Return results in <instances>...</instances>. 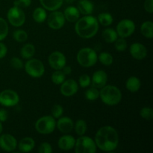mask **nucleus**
Instances as JSON below:
<instances>
[{
  "label": "nucleus",
  "instance_id": "1",
  "mask_svg": "<svg viewBox=\"0 0 153 153\" xmlns=\"http://www.w3.org/2000/svg\"><path fill=\"white\" fill-rule=\"evenodd\" d=\"M97 147L104 152H112L117 148L119 135L114 128L111 126H103L97 131L95 135Z\"/></svg>",
  "mask_w": 153,
  "mask_h": 153
},
{
  "label": "nucleus",
  "instance_id": "2",
  "mask_svg": "<svg viewBox=\"0 0 153 153\" xmlns=\"http://www.w3.org/2000/svg\"><path fill=\"white\" fill-rule=\"evenodd\" d=\"M99 30V22L96 17L86 15L76 21L75 31L82 38L89 39L97 34Z\"/></svg>",
  "mask_w": 153,
  "mask_h": 153
},
{
  "label": "nucleus",
  "instance_id": "3",
  "mask_svg": "<svg viewBox=\"0 0 153 153\" xmlns=\"http://www.w3.org/2000/svg\"><path fill=\"white\" fill-rule=\"evenodd\" d=\"M100 97L105 104L110 106L116 105L122 100L120 90L114 85H105L100 91Z\"/></svg>",
  "mask_w": 153,
  "mask_h": 153
},
{
  "label": "nucleus",
  "instance_id": "4",
  "mask_svg": "<svg viewBox=\"0 0 153 153\" xmlns=\"http://www.w3.org/2000/svg\"><path fill=\"white\" fill-rule=\"evenodd\" d=\"M77 61L84 67H91L95 65L98 61L97 52L91 48H83L77 54Z\"/></svg>",
  "mask_w": 153,
  "mask_h": 153
},
{
  "label": "nucleus",
  "instance_id": "5",
  "mask_svg": "<svg viewBox=\"0 0 153 153\" xmlns=\"http://www.w3.org/2000/svg\"><path fill=\"white\" fill-rule=\"evenodd\" d=\"M56 128V121L52 116H44L37 120L35 128L37 131L42 134H51Z\"/></svg>",
  "mask_w": 153,
  "mask_h": 153
},
{
  "label": "nucleus",
  "instance_id": "6",
  "mask_svg": "<svg viewBox=\"0 0 153 153\" xmlns=\"http://www.w3.org/2000/svg\"><path fill=\"white\" fill-rule=\"evenodd\" d=\"M74 147L76 153H95L97 148L92 138L83 135L76 140Z\"/></svg>",
  "mask_w": 153,
  "mask_h": 153
},
{
  "label": "nucleus",
  "instance_id": "7",
  "mask_svg": "<svg viewBox=\"0 0 153 153\" xmlns=\"http://www.w3.org/2000/svg\"><path fill=\"white\" fill-rule=\"evenodd\" d=\"M25 70L27 74L32 78H40L45 73L43 62L36 58H30L25 64Z\"/></svg>",
  "mask_w": 153,
  "mask_h": 153
},
{
  "label": "nucleus",
  "instance_id": "8",
  "mask_svg": "<svg viewBox=\"0 0 153 153\" xmlns=\"http://www.w3.org/2000/svg\"><path fill=\"white\" fill-rule=\"evenodd\" d=\"M7 17L8 22L13 26L20 27L25 23V15L22 8L13 6L10 7L7 13Z\"/></svg>",
  "mask_w": 153,
  "mask_h": 153
},
{
  "label": "nucleus",
  "instance_id": "9",
  "mask_svg": "<svg viewBox=\"0 0 153 153\" xmlns=\"http://www.w3.org/2000/svg\"><path fill=\"white\" fill-rule=\"evenodd\" d=\"M135 31V24L131 19H122L117 25V33L120 37L126 38L132 35Z\"/></svg>",
  "mask_w": 153,
  "mask_h": 153
},
{
  "label": "nucleus",
  "instance_id": "10",
  "mask_svg": "<svg viewBox=\"0 0 153 153\" xmlns=\"http://www.w3.org/2000/svg\"><path fill=\"white\" fill-rule=\"evenodd\" d=\"M19 102L17 93L12 90H4L0 93V104L5 107H13Z\"/></svg>",
  "mask_w": 153,
  "mask_h": 153
},
{
  "label": "nucleus",
  "instance_id": "11",
  "mask_svg": "<svg viewBox=\"0 0 153 153\" xmlns=\"http://www.w3.org/2000/svg\"><path fill=\"white\" fill-rule=\"evenodd\" d=\"M47 23L49 28L54 30L61 29L65 24V17L62 12L54 10L48 16Z\"/></svg>",
  "mask_w": 153,
  "mask_h": 153
},
{
  "label": "nucleus",
  "instance_id": "12",
  "mask_svg": "<svg viewBox=\"0 0 153 153\" xmlns=\"http://www.w3.org/2000/svg\"><path fill=\"white\" fill-rule=\"evenodd\" d=\"M48 61L52 68L55 70H61L66 65V57L62 52L55 51L50 54Z\"/></svg>",
  "mask_w": 153,
  "mask_h": 153
},
{
  "label": "nucleus",
  "instance_id": "13",
  "mask_svg": "<svg viewBox=\"0 0 153 153\" xmlns=\"http://www.w3.org/2000/svg\"><path fill=\"white\" fill-rule=\"evenodd\" d=\"M17 146L16 139L10 134L0 135V148L6 152H12Z\"/></svg>",
  "mask_w": 153,
  "mask_h": 153
},
{
  "label": "nucleus",
  "instance_id": "14",
  "mask_svg": "<svg viewBox=\"0 0 153 153\" xmlns=\"http://www.w3.org/2000/svg\"><path fill=\"white\" fill-rule=\"evenodd\" d=\"M79 90L78 83L73 79L64 81L61 86V93L64 97H72L77 93Z\"/></svg>",
  "mask_w": 153,
  "mask_h": 153
},
{
  "label": "nucleus",
  "instance_id": "15",
  "mask_svg": "<svg viewBox=\"0 0 153 153\" xmlns=\"http://www.w3.org/2000/svg\"><path fill=\"white\" fill-rule=\"evenodd\" d=\"M108 82L107 73L104 70H97L94 73L92 79H91V83L93 87L101 89L102 88L106 85Z\"/></svg>",
  "mask_w": 153,
  "mask_h": 153
},
{
  "label": "nucleus",
  "instance_id": "16",
  "mask_svg": "<svg viewBox=\"0 0 153 153\" xmlns=\"http://www.w3.org/2000/svg\"><path fill=\"white\" fill-rule=\"evenodd\" d=\"M130 53L134 59L143 60L147 55V49L142 43H134L130 46Z\"/></svg>",
  "mask_w": 153,
  "mask_h": 153
},
{
  "label": "nucleus",
  "instance_id": "17",
  "mask_svg": "<svg viewBox=\"0 0 153 153\" xmlns=\"http://www.w3.org/2000/svg\"><path fill=\"white\" fill-rule=\"evenodd\" d=\"M56 126L61 132L64 134H68L74 128L73 121L68 117H62L58 118V123H56Z\"/></svg>",
  "mask_w": 153,
  "mask_h": 153
},
{
  "label": "nucleus",
  "instance_id": "18",
  "mask_svg": "<svg viewBox=\"0 0 153 153\" xmlns=\"http://www.w3.org/2000/svg\"><path fill=\"white\" fill-rule=\"evenodd\" d=\"M75 143H76V139L74 138V137L72 135H68V134L60 137L58 142V147L61 150L64 151L70 150L73 149L75 146Z\"/></svg>",
  "mask_w": 153,
  "mask_h": 153
},
{
  "label": "nucleus",
  "instance_id": "19",
  "mask_svg": "<svg viewBox=\"0 0 153 153\" xmlns=\"http://www.w3.org/2000/svg\"><path fill=\"white\" fill-rule=\"evenodd\" d=\"M64 15L66 20L70 22H76L80 17V12L77 7L74 6H69L64 10Z\"/></svg>",
  "mask_w": 153,
  "mask_h": 153
},
{
  "label": "nucleus",
  "instance_id": "20",
  "mask_svg": "<svg viewBox=\"0 0 153 153\" xmlns=\"http://www.w3.org/2000/svg\"><path fill=\"white\" fill-rule=\"evenodd\" d=\"M77 8L82 14L91 15L94 11V6L90 0H79L78 1Z\"/></svg>",
  "mask_w": 153,
  "mask_h": 153
},
{
  "label": "nucleus",
  "instance_id": "21",
  "mask_svg": "<svg viewBox=\"0 0 153 153\" xmlns=\"http://www.w3.org/2000/svg\"><path fill=\"white\" fill-rule=\"evenodd\" d=\"M43 7L49 11L57 10L62 6L64 0H40Z\"/></svg>",
  "mask_w": 153,
  "mask_h": 153
},
{
  "label": "nucleus",
  "instance_id": "22",
  "mask_svg": "<svg viewBox=\"0 0 153 153\" xmlns=\"http://www.w3.org/2000/svg\"><path fill=\"white\" fill-rule=\"evenodd\" d=\"M35 146V142L34 139L31 137H24L19 141L18 147H19V151L22 152H31L34 149Z\"/></svg>",
  "mask_w": 153,
  "mask_h": 153
},
{
  "label": "nucleus",
  "instance_id": "23",
  "mask_svg": "<svg viewBox=\"0 0 153 153\" xmlns=\"http://www.w3.org/2000/svg\"><path fill=\"white\" fill-rule=\"evenodd\" d=\"M140 86H141V83H140V79L135 76L129 77L126 82V87L130 92H137L140 88Z\"/></svg>",
  "mask_w": 153,
  "mask_h": 153
},
{
  "label": "nucleus",
  "instance_id": "24",
  "mask_svg": "<svg viewBox=\"0 0 153 153\" xmlns=\"http://www.w3.org/2000/svg\"><path fill=\"white\" fill-rule=\"evenodd\" d=\"M35 53V47L31 43H26L22 47L20 50V55L24 59H30Z\"/></svg>",
  "mask_w": 153,
  "mask_h": 153
},
{
  "label": "nucleus",
  "instance_id": "25",
  "mask_svg": "<svg viewBox=\"0 0 153 153\" xmlns=\"http://www.w3.org/2000/svg\"><path fill=\"white\" fill-rule=\"evenodd\" d=\"M153 23L152 21H146L140 26V32L146 38L153 37Z\"/></svg>",
  "mask_w": 153,
  "mask_h": 153
},
{
  "label": "nucleus",
  "instance_id": "26",
  "mask_svg": "<svg viewBox=\"0 0 153 153\" xmlns=\"http://www.w3.org/2000/svg\"><path fill=\"white\" fill-rule=\"evenodd\" d=\"M47 18L46 9L43 7H37L33 12V19L37 23H42Z\"/></svg>",
  "mask_w": 153,
  "mask_h": 153
},
{
  "label": "nucleus",
  "instance_id": "27",
  "mask_svg": "<svg viewBox=\"0 0 153 153\" xmlns=\"http://www.w3.org/2000/svg\"><path fill=\"white\" fill-rule=\"evenodd\" d=\"M117 33L113 28H105L102 32L103 39L105 41L109 43H114V41L117 38Z\"/></svg>",
  "mask_w": 153,
  "mask_h": 153
},
{
  "label": "nucleus",
  "instance_id": "28",
  "mask_svg": "<svg viewBox=\"0 0 153 153\" xmlns=\"http://www.w3.org/2000/svg\"><path fill=\"white\" fill-rule=\"evenodd\" d=\"M98 22L103 26H109L113 22V16L108 13H102L98 15Z\"/></svg>",
  "mask_w": 153,
  "mask_h": 153
},
{
  "label": "nucleus",
  "instance_id": "29",
  "mask_svg": "<svg viewBox=\"0 0 153 153\" xmlns=\"http://www.w3.org/2000/svg\"><path fill=\"white\" fill-rule=\"evenodd\" d=\"M88 129L87 123L84 120H79L75 125V131L76 133L79 136H82L86 133Z\"/></svg>",
  "mask_w": 153,
  "mask_h": 153
},
{
  "label": "nucleus",
  "instance_id": "30",
  "mask_svg": "<svg viewBox=\"0 0 153 153\" xmlns=\"http://www.w3.org/2000/svg\"><path fill=\"white\" fill-rule=\"evenodd\" d=\"M85 97L89 101H95L100 97V91L95 87L88 88L85 92Z\"/></svg>",
  "mask_w": 153,
  "mask_h": 153
},
{
  "label": "nucleus",
  "instance_id": "31",
  "mask_svg": "<svg viewBox=\"0 0 153 153\" xmlns=\"http://www.w3.org/2000/svg\"><path fill=\"white\" fill-rule=\"evenodd\" d=\"M98 59L100 62L105 66H110L113 64V56L108 52H102L100 53V56L98 57Z\"/></svg>",
  "mask_w": 153,
  "mask_h": 153
},
{
  "label": "nucleus",
  "instance_id": "32",
  "mask_svg": "<svg viewBox=\"0 0 153 153\" xmlns=\"http://www.w3.org/2000/svg\"><path fill=\"white\" fill-rule=\"evenodd\" d=\"M65 75L61 70H56L52 75V81L54 84L61 85L65 81Z\"/></svg>",
  "mask_w": 153,
  "mask_h": 153
},
{
  "label": "nucleus",
  "instance_id": "33",
  "mask_svg": "<svg viewBox=\"0 0 153 153\" xmlns=\"http://www.w3.org/2000/svg\"><path fill=\"white\" fill-rule=\"evenodd\" d=\"M13 37L16 41L19 42V43H22L28 39V34L24 30L18 29L13 32Z\"/></svg>",
  "mask_w": 153,
  "mask_h": 153
},
{
  "label": "nucleus",
  "instance_id": "34",
  "mask_svg": "<svg viewBox=\"0 0 153 153\" xmlns=\"http://www.w3.org/2000/svg\"><path fill=\"white\" fill-rule=\"evenodd\" d=\"M8 34V25L3 18L0 17V41L4 40Z\"/></svg>",
  "mask_w": 153,
  "mask_h": 153
},
{
  "label": "nucleus",
  "instance_id": "35",
  "mask_svg": "<svg viewBox=\"0 0 153 153\" xmlns=\"http://www.w3.org/2000/svg\"><path fill=\"white\" fill-rule=\"evenodd\" d=\"M114 47L119 52H123L127 48V42L125 40V38L123 37H120V38H117V40L114 41Z\"/></svg>",
  "mask_w": 153,
  "mask_h": 153
},
{
  "label": "nucleus",
  "instance_id": "36",
  "mask_svg": "<svg viewBox=\"0 0 153 153\" xmlns=\"http://www.w3.org/2000/svg\"><path fill=\"white\" fill-rule=\"evenodd\" d=\"M140 115L142 118L146 120H151L153 118V110L151 108L145 107L140 110Z\"/></svg>",
  "mask_w": 153,
  "mask_h": 153
},
{
  "label": "nucleus",
  "instance_id": "37",
  "mask_svg": "<svg viewBox=\"0 0 153 153\" xmlns=\"http://www.w3.org/2000/svg\"><path fill=\"white\" fill-rule=\"evenodd\" d=\"M64 113V108L61 105H55L52 108V116L55 119H58L61 117Z\"/></svg>",
  "mask_w": 153,
  "mask_h": 153
},
{
  "label": "nucleus",
  "instance_id": "38",
  "mask_svg": "<svg viewBox=\"0 0 153 153\" xmlns=\"http://www.w3.org/2000/svg\"><path fill=\"white\" fill-rule=\"evenodd\" d=\"M79 85H80L82 88H87V87H88L91 85V78H90V76L87 74L82 75V76H81L80 77H79Z\"/></svg>",
  "mask_w": 153,
  "mask_h": 153
},
{
  "label": "nucleus",
  "instance_id": "39",
  "mask_svg": "<svg viewBox=\"0 0 153 153\" xmlns=\"http://www.w3.org/2000/svg\"><path fill=\"white\" fill-rule=\"evenodd\" d=\"M10 64L13 68L16 69V70H20L23 67V63H22V60L19 59V58H16V57H13L11 58Z\"/></svg>",
  "mask_w": 153,
  "mask_h": 153
},
{
  "label": "nucleus",
  "instance_id": "40",
  "mask_svg": "<svg viewBox=\"0 0 153 153\" xmlns=\"http://www.w3.org/2000/svg\"><path fill=\"white\" fill-rule=\"evenodd\" d=\"M31 0H15L13 4L19 8H25L31 5Z\"/></svg>",
  "mask_w": 153,
  "mask_h": 153
},
{
  "label": "nucleus",
  "instance_id": "41",
  "mask_svg": "<svg viewBox=\"0 0 153 153\" xmlns=\"http://www.w3.org/2000/svg\"><path fill=\"white\" fill-rule=\"evenodd\" d=\"M38 152L40 153H51L52 152V146L49 143L44 142V143H41V145L40 146Z\"/></svg>",
  "mask_w": 153,
  "mask_h": 153
},
{
  "label": "nucleus",
  "instance_id": "42",
  "mask_svg": "<svg viewBox=\"0 0 153 153\" xmlns=\"http://www.w3.org/2000/svg\"><path fill=\"white\" fill-rule=\"evenodd\" d=\"M144 8L146 12L152 13L153 12V0H145Z\"/></svg>",
  "mask_w": 153,
  "mask_h": 153
},
{
  "label": "nucleus",
  "instance_id": "43",
  "mask_svg": "<svg viewBox=\"0 0 153 153\" xmlns=\"http://www.w3.org/2000/svg\"><path fill=\"white\" fill-rule=\"evenodd\" d=\"M8 118V113L7 110L4 108H0V122H4Z\"/></svg>",
  "mask_w": 153,
  "mask_h": 153
},
{
  "label": "nucleus",
  "instance_id": "44",
  "mask_svg": "<svg viewBox=\"0 0 153 153\" xmlns=\"http://www.w3.org/2000/svg\"><path fill=\"white\" fill-rule=\"evenodd\" d=\"M7 49L5 45L3 43L0 42V59H1V58H3L5 56L6 54H7Z\"/></svg>",
  "mask_w": 153,
  "mask_h": 153
},
{
  "label": "nucleus",
  "instance_id": "45",
  "mask_svg": "<svg viewBox=\"0 0 153 153\" xmlns=\"http://www.w3.org/2000/svg\"><path fill=\"white\" fill-rule=\"evenodd\" d=\"M61 70H62V72L64 73V74L65 75V76H67V75L71 74V73H72L71 67H68V66L65 65L64 67H63L62 69H61Z\"/></svg>",
  "mask_w": 153,
  "mask_h": 153
},
{
  "label": "nucleus",
  "instance_id": "46",
  "mask_svg": "<svg viewBox=\"0 0 153 153\" xmlns=\"http://www.w3.org/2000/svg\"><path fill=\"white\" fill-rule=\"evenodd\" d=\"M2 129H3L2 124H1V122H0V134H1V133L2 132Z\"/></svg>",
  "mask_w": 153,
  "mask_h": 153
}]
</instances>
